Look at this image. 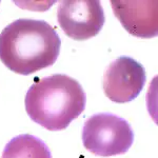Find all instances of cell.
Here are the masks:
<instances>
[{
	"label": "cell",
	"mask_w": 158,
	"mask_h": 158,
	"mask_svg": "<svg viewBox=\"0 0 158 158\" xmlns=\"http://www.w3.org/2000/svg\"><path fill=\"white\" fill-rule=\"evenodd\" d=\"M61 40L44 20L18 19L0 33V60L19 75H31L55 63Z\"/></svg>",
	"instance_id": "cell-1"
},
{
	"label": "cell",
	"mask_w": 158,
	"mask_h": 158,
	"mask_svg": "<svg viewBox=\"0 0 158 158\" xmlns=\"http://www.w3.org/2000/svg\"><path fill=\"white\" fill-rule=\"evenodd\" d=\"M86 96L76 79L55 74L37 79L25 95V111L34 122L49 131L67 129L85 111Z\"/></svg>",
	"instance_id": "cell-2"
},
{
	"label": "cell",
	"mask_w": 158,
	"mask_h": 158,
	"mask_svg": "<svg viewBox=\"0 0 158 158\" xmlns=\"http://www.w3.org/2000/svg\"><path fill=\"white\" fill-rule=\"evenodd\" d=\"M83 146L96 156L124 154L134 141V132L126 119L110 113L93 115L82 129Z\"/></svg>",
	"instance_id": "cell-3"
},
{
	"label": "cell",
	"mask_w": 158,
	"mask_h": 158,
	"mask_svg": "<svg viewBox=\"0 0 158 158\" xmlns=\"http://www.w3.org/2000/svg\"><path fill=\"white\" fill-rule=\"evenodd\" d=\"M57 19L64 34L74 40H88L96 36L106 21L103 7L97 0L61 1Z\"/></svg>",
	"instance_id": "cell-4"
},
{
	"label": "cell",
	"mask_w": 158,
	"mask_h": 158,
	"mask_svg": "<svg viewBox=\"0 0 158 158\" xmlns=\"http://www.w3.org/2000/svg\"><path fill=\"white\" fill-rule=\"evenodd\" d=\"M146 79L143 65L133 58L121 56L110 63L104 72V94L113 102H130L142 91Z\"/></svg>",
	"instance_id": "cell-5"
},
{
	"label": "cell",
	"mask_w": 158,
	"mask_h": 158,
	"mask_svg": "<svg viewBox=\"0 0 158 158\" xmlns=\"http://www.w3.org/2000/svg\"><path fill=\"white\" fill-rule=\"evenodd\" d=\"M111 4L116 18L131 35L139 38H152L157 35V0H114Z\"/></svg>",
	"instance_id": "cell-6"
},
{
	"label": "cell",
	"mask_w": 158,
	"mask_h": 158,
	"mask_svg": "<svg viewBox=\"0 0 158 158\" xmlns=\"http://www.w3.org/2000/svg\"><path fill=\"white\" fill-rule=\"evenodd\" d=\"M2 158H52L47 144L30 134H22L9 141Z\"/></svg>",
	"instance_id": "cell-7"
}]
</instances>
